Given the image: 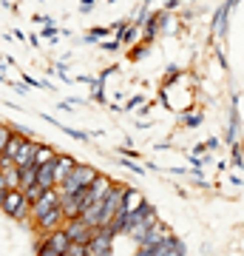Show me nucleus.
Segmentation results:
<instances>
[{"label":"nucleus","mask_w":244,"mask_h":256,"mask_svg":"<svg viewBox=\"0 0 244 256\" xmlns=\"http://www.w3.org/2000/svg\"><path fill=\"white\" fill-rule=\"evenodd\" d=\"M119 165H125L128 171H134V174H145V168L139 162H134V160H128V156H122V160H119Z\"/></svg>","instance_id":"bb28decb"},{"label":"nucleus","mask_w":244,"mask_h":256,"mask_svg":"<svg viewBox=\"0 0 244 256\" xmlns=\"http://www.w3.org/2000/svg\"><path fill=\"white\" fill-rule=\"evenodd\" d=\"M63 256H88V248L82 245V242H71V248H68Z\"/></svg>","instance_id":"5701e85b"},{"label":"nucleus","mask_w":244,"mask_h":256,"mask_svg":"<svg viewBox=\"0 0 244 256\" xmlns=\"http://www.w3.org/2000/svg\"><path fill=\"white\" fill-rule=\"evenodd\" d=\"M6 191H9V182H6V174L0 171V196H3Z\"/></svg>","instance_id":"72a5a7b5"},{"label":"nucleus","mask_w":244,"mask_h":256,"mask_svg":"<svg viewBox=\"0 0 244 256\" xmlns=\"http://www.w3.org/2000/svg\"><path fill=\"white\" fill-rule=\"evenodd\" d=\"M230 18H233V9L227 6V0L210 14V34L219 37V43L230 40Z\"/></svg>","instance_id":"7ed1b4c3"},{"label":"nucleus","mask_w":244,"mask_h":256,"mask_svg":"<svg viewBox=\"0 0 244 256\" xmlns=\"http://www.w3.org/2000/svg\"><path fill=\"white\" fill-rule=\"evenodd\" d=\"M97 256H111V254H97Z\"/></svg>","instance_id":"e433bc0d"},{"label":"nucleus","mask_w":244,"mask_h":256,"mask_svg":"<svg viewBox=\"0 0 244 256\" xmlns=\"http://www.w3.org/2000/svg\"><path fill=\"white\" fill-rule=\"evenodd\" d=\"M91 9H97V0H80V12H82V14L91 12Z\"/></svg>","instance_id":"7c9ffc66"},{"label":"nucleus","mask_w":244,"mask_h":256,"mask_svg":"<svg viewBox=\"0 0 244 256\" xmlns=\"http://www.w3.org/2000/svg\"><path fill=\"white\" fill-rule=\"evenodd\" d=\"M239 3H242V0H227V6H230L233 12H236V6H239Z\"/></svg>","instance_id":"f704fd0d"},{"label":"nucleus","mask_w":244,"mask_h":256,"mask_svg":"<svg viewBox=\"0 0 244 256\" xmlns=\"http://www.w3.org/2000/svg\"><path fill=\"white\" fill-rule=\"evenodd\" d=\"M28 205H31V202L26 200V194L20 191V188H9V191L0 196V208H3V214H9V216H14V220L26 216Z\"/></svg>","instance_id":"f03ea898"},{"label":"nucleus","mask_w":244,"mask_h":256,"mask_svg":"<svg viewBox=\"0 0 244 256\" xmlns=\"http://www.w3.org/2000/svg\"><path fill=\"white\" fill-rule=\"evenodd\" d=\"M57 160V151L51 146H37V154H34V165L40 168V165H45V162H54Z\"/></svg>","instance_id":"dca6fc26"},{"label":"nucleus","mask_w":244,"mask_h":256,"mask_svg":"<svg viewBox=\"0 0 244 256\" xmlns=\"http://www.w3.org/2000/svg\"><path fill=\"white\" fill-rule=\"evenodd\" d=\"M168 236H173V234H171V228H168L165 222H156L154 228H151V230H148V234L142 236V242H139V248H156L159 242H165Z\"/></svg>","instance_id":"423d86ee"},{"label":"nucleus","mask_w":244,"mask_h":256,"mask_svg":"<svg viewBox=\"0 0 244 256\" xmlns=\"http://www.w3.org/2000/svg\"><path fill=\"white\" fill-rule=\"evenodd\" d=\"M162 9H165V12H171V14H173V12H179V0H165Z\"/></svg>","instance_id":"2f4dec72"},{"label":"nucleus","mask_w":244,"mask_h":256,"mask_svg":"<svg viewBox=\"0 0 244 256\" xmlns=\"http://www.w3.org/2000/svg\"><path fill=\"white\" fill-rule=\"evenodd\" d=\"M48 248H51L54 254H65V250L71 248V236H68L65 230H51V236H48Z\"/></svg>","instance_id":"ddd939ff"},{"label":"nucleus","mask_w":244,"mask_h":256,"mask_svg":"<svg viewBox=\"0 0 244 256\" xmlns=\"http://www.w3.org/2000/svg\"><path fill=\"white\" fill-rule=\"evenodd\" d=\"M136 106H145L142 97H134V100H128V106H122V111H131V108H136Z\"/></svg>","instance_id":"473e14b6"},{"label":"nucleus","mask_w":244,"mask_h":256,"mask_svg":"<svg viewBox=\"0 0 244 256\" xmlns=\"http://www.w3.org/2000/svg\"><path fill=\"white\" fill-rule=\"evenodd\" d=\"M102 48H105V52H119V46H122V43H119V40H105V43H100Z\"/></svg>","instance_id":"cd10ccee"},{"label":"nucleus","mask_w":244,"mask_h":256,"mask_svg":"<svg viewBox=\"0 0 244 256\" xmlns=\"http://www.w3.org/2000/svg\"><path fill=\"white\" fill-rule=\"evenodd\" d=\"M37 185V165H28V168H20V191H26Z\"/></svg>","instance_id":"f3484780"},{"label":"nucleus","mask_w":244,"mask_h":256,"mask_svg":"<svg viewBox=\"0 0 244 256\" xmlns=\"http://www.w3.org/2000/svg\"><path fill=\"white\" fill-rule=\"evenodd\" d=\"M142 216H145V222H148V228H154L156 222H159V210H156V205L145 202L142 205Z\"/></svg>","instance_id":"aec40b11"},{"label":"nucleus","mask_w":244,"mask_h":256,"mask_svg":"<svg viewBox=\"0 0 244 256\" xmlns=\"http://www.w3.org/2000/svg\"><path fill=\"white\" fill-rule=\"evenodd\" d=\"M34 154H37V142H34V140H26V142L20 146L17 156H14V165H17V168H28V165H34Z\"/></svg>","instance_id":"f8f14e48"},{"label":"nucleus","mask_w":244,"mask_h":256,"mask_svg":"<svg viewBox=\"0 0 244 256\" xmlns=\"http://www.w3.org/2000/svg\"><path fill=\"white\" fill-rule=\"evenodd\" d=\"M9 140H11V126H6V122H0V156H3L6 146H9Z\"/></svg>","instance_id":"412c9836"},{"label":"nucleus","mask_w":244,"mask_h":256,"mask_svg":"<svg viewBox=\"0 0 244 256\" xmlns=\"http://www.w3.org/2000/svg\"><path fill=\"white\" fill-rule=\"evenodd\" d=\"M239 97H242L239 92H233V97H230V117H227V128H225V142H227V146H236V142H239V131H242Z\"/></svg>","instance_id":"20e7f679"},{"label":"nucleus","mask_w":244,"mask_h":256,"mask_svg":"<svg viewBox=\"0 0 244 256\" xmlns=\"http://www.w3.org/2000/svg\"><path fill=\"white\" fill-rule=\"evenodd\" d=\"M37 185H43L45 191L48 188H57V180H54V162H45L37 168Z\"/></svg>","instance_id":"4468645a"},{"label":"nucleus","mask_w":244,"mask_h":256,"mask_svg":"<svg viewBox=\"0 0 244 256\" xmlns=\"http://www.w3.org/2000/svg\"><path fill=\"white\" fill-rule=\"evenodd\" d=\"M139 32H142V28H139V26H134V23H131V26H128L125 32L119 34V43H122V46H136V43L142 40V37H139Z\"/></svg>","instance_id":"a211bd4d"},{"label":"nucleus","mask_w":244,"mask_h":256,"mask_svg":"<svg viewBox=\"0 0 244 256\" xmlns=\"http://www.w3.org/2000/svg\"><path fill=\"white\" fill-rule=\"evenodd\" d=\"M23 142H26V137H23V134H14V131H11V140H9V146H6V151H3V156H9V160H14V156H17V151H20V146H23Z\"/></svg>","instance_id":"6ab92c4d"},{"label":"nucleus","mask_w":244,"mask_h":256,"mask_svg":"<svg viewBox=\"0 0 244 256\" xmlns=\"http://www.w3.org/2000/svg\"><path fill=\"white\" fill-rule=\"evenodd\" d=\"M148 43H142V46H131V60H134V63H139V60H142L145 54H148Z\"/></svg>","instance_id":"b1692460"},{"label":"nucleus","mask_w":244,"mask_h":256,"mask_svg":"<svg viewBox=\"0 0 244 256\" xmlns=\"http://www.w3.org/2000/svg\"><path fill=\"white\" fill-rule=\"evenodd\" d=\"M63 230L71 236V242H82V245H88L91 236H94V228H88L80 216H77V220H68V225H65Z\"/></svg>","instance_id":"39448f33"},{"label":"nucleus","mask_w":244,"mask_h":256,"mask_svg":"<svg viewBox=\"0 0 244 256\" xmlns=\"http://www.w3.org/2000/svg\"><path fill=\"white\" fill-rule=\"evenodd\" d=\"M37 256H63V254H54V250L48 248V242H45V245H40V248H37Z\"/></svg>","instance_id":"c85d7f7f"},{"label":"nucleus","mask_w":244,"mask_h":256,"mask_svg":"<svg viewBox=\"0 0 244 256\" xmlns=\"http://www.w3.org/2000/svg\"><path fill=\"white\" fill-rule=\"evenodd\" d=\"M145 205V194L142 191H136V188H125V196H122V208L119 210H125V214H136V210Z\"/></svg>","instance_id":"9b49d317"},{"label":"nucleus","mask_w":244,"mask_h":256,"mask_svg":"<svg viewBox=\"0 0 244 256\" xmlns=\"http://www.w3.org/2000/svg\"><path fill=\"white\" fill-rule=\"evenodd\" d=\"M74 156H65V154H57V160H54V180H57V185H63L65 180H68V174L74 171Z\"/></svg>","instance_id":"9d476101"},{"label":"nucleus","mask_w":244,"mask_h":256,"mask_svg":"<svg viewBox=\"0 0 244 256\" xmlns=\"http://www.w3.org/2000/svg\"><path fill=\"white\" fill-rule=\"evenodd\" d=\"M179 122L185 128H199L202 122H205V114L202 111H182L179 114Z\"/></svg>","instance_id":"2eb2a0df"},{"label":"nucleus","mask_w":244,"mask_h":256,"mask_svg":"<svg viewBox=\"0 0 244 256\" xmlns=\"http://www.w3.org/2000/svg\"><path fill=\"white\" fill-rule=\"evenodd\" d=\"M23 194H26V200L31 202V205H34V202H37V200H40V196L45 194V188H43V185H31V188H26Z\"/></svg>","instance_id":"4be33fe9"},{"label":"nucleus","mask_w":244,"mask_h":256,"mask_svg":"<svg viewBox=\"0 0 244 256\" xmlns=\"http://www.w3.org/2000/svg\"><path fill=\"white\" fill-rule=\"evenodd\" d=\"M63 220H65V214H63V208L57 205V208L40 214V216H37V225H40L43 230H60V222Z\"/></svg>","instance_id":"6e6552de"},{"label":"nucleus","mask_w":244,"mask_h":256,"mask_svg":"<svg viewBox=\"0 0 244 256\" xmlns=\"http://www.w3.org/2000/svg\"><path fill=\"white\" fill-rule=\"evenodd\" d=\"M97 176H100V171H97L94 165L77 162V165H74V171L68 174V180H65L63 185H57V191H60V196H74V194H80L82 188L94 185V180H97Z\"/></svg>","instance_id":"f257e3e1"},{"label":"nucleus","mask_w":244,"mask_h":256,"mask_svg":"<svg viewBox=\"0 0 244 256\" xmlns=\"http://www.w3.org/2000/svg\"><path fill=\"white\" fill-rule=\"evenodd\" d=\"M57 34H60V32H57V26H54V23H48V26L43 28V34H40V37H45L48 43H57V40H60Z\"/></svg>","instance_id":"393cba45"},{"label":"nucleus","mask_w":244,"mask_h":256,"mask_svg":"<svg viewBox=\"0 0 244 256\" xmlns=\"http://www.w3.org/2000/svg\"><path fill=\"white\" fill-rule=\"evenodd\" d=\"M108 3H117V0H108Z\"/></svg>","instance_id":"4c0bfd02"},{"label":"nucleus","mask_w":244,"mask_h":256,"mask_svg":"<svg viewBox=\"0 0 244 256\" xmlns=\"http://www.w3.org/2000/svg\"><path fill=\"white\" fill-rule=\"evenodd\" d=\"M205 146H208V151H219L222 140H219V137H208V140H205Z\"/></svg>","instance_id":"c756f323"},{"label":"nucleus","mask_w":244,"mask_h":256,"mask_svg":"<svg viewBox=\"0 0 244 256\" xmlns=\"http://www.w3.org/2000/svg\"><path fill=\"white\" fill-rule=\"evenodd\" d=\"M114 188V180L105 174H100L97 180H94V185H88V191H91V200L94 202H105V196H108V191Z\"/></svg>","instance_id":"1a4fd4ad"},{"label":"nucleus","mask_w":244,"mask_h":256,"mask_svg":"<svg viewBox=\"0 0 244 256\" xmlns=\"http://www.w3.org/2000/svg\"><path fill=\"white\" fill-rule=\"evenodd\" d=\"M57 205H60V191H57V188H48V191H45L43 196L31 205V214H34V216H40V214L57 208Z\"/></svg>","instance_id":"0eeeda50"},{"label":"nucleus","mask_w":244,"mask_h":256,"mask_svg":"<svg viewBox=\"0 0 244 256\" xmlns=\"http://www.w3.org/2000/svg\"><path fill=\"white\" fill-rule=\"evenodd\" d=\"M105 34H114V32H111V26H97V28H91V32H88V37H94L97 43H100Z\"/></svg>","instance_id":"a878e982"},{"label":"nucleus","mask_w":244,"mask_h":256,"mask_svg":"<svg viewBox=\"0 0 244 256\" xmlns=\"http://www.w3.org/2000/svg\"><path fill=\"white\" fill-rule=\"evenodd\" d=\"M0 80H3V82H9V80H6V72H3V68H0Z\"/></svg>","instance_id":"c9c22d12"}]
</instances>
